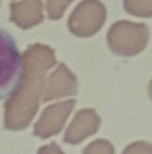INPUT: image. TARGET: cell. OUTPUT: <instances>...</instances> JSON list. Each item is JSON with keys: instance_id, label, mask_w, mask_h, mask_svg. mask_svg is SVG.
Here are the masks:
<instances>
[{"instance_id": "obj_2", "label": "cell", "mask_w": 152, "mask_h": 154, "mask_svg": "<svg viewBox=\"0 0 152 154\" xmlns=\"http://www.w3.org/2000/svg\"><path fill=\"white\" fill-rule=\"evenodd\" d=\"M150 30L145 23L120 20L113 23L107 32L110 50L123 57L135 56L146 48Z\"/></svg>"}, {"instance_id": "obj_5", "label": "cell", "mask_w": 152, "mask_h": 154, "mask_svg": "<svg viewBox=\"0 0 152 154\" xmlns=\"http://www.w3.org/2000/svg\"><path fill=\"white\" fill-rule=\"evenodd\" d=\"M10 20L21 28H29L43 20L42 0H24L12 3Z\"/></svg>"}, {"instance_id": "obj_9", "label": "cell", "mask_w": 152, "mask_h": 154, "mask_svg": "<svg viewBox=\"0 0 152 154\" xmlns=\"http://www.w3.org/2000/svg\"><path fill=\"white\" fill-rule=\"evenodd\" d=\"M122 154H152V144L147 141H135L128 144Z\"/></svg>"}, {"instance_id": "obj_3", "label": "cell", "mask_w": 152, "mask_h": 154, "mask_svg": "<svg viewBox=\"0 0 152 154\" xmlns=\"http://www.w3.org/2000/svg\"><path fill=\"white\" fill-rule=\"evenodd\" d=\"M106 20V8L99 0H83L68 19V28L78 37L97 33Z\"/></svg>"}, {"instance_id": "obj_10", "label": "cell", "mask_w": 152, "mask_h": 154, "mask_svg": "<svg viewBox=\"0 0 152 154\" xmlns=\"http://www.w3.org/2000/svg\"><path fill=\"white\" fill-rule=\"evenodd\" d=\"M148 95H149L150 99L152 101V79L150 80L149 84H148Z\"/></svg>"}, {"instance_id": "obj_1", "label": "cell", "mask_w": 152, "mask_h": 154, "mask_svg": "<svg viewBox=\"0 0 152 154\" xmlns=\"http://www.w3.org/2000/svg\"><path fill=\"white\" fill-rule=\"evenodd\" d=\"M25 73V61L16 41L0 28V100L10 99L19 91Z\"/></svg>"}, {"instance_id": "obj_6", "label": "cell", "mask_w": 152, "mask_h": 154, "mask_svg": "<svg viewBox=\"0 0 152 154\" xmlns=\"http://www.w3.org/2000/svg\"><path fill=\"white\" fill-rule=\"evenodd\" d=\"M127 13L139 18L152 17V0H123Z\"/></svg>"}, {"instance_id": "obj_7", "label": "cell", "mask_w": 152, "mask_h": 154, "mask_svg": "<svg viewBox=\"0 0 152 154\" xmlns=\"http://www.w3.org/2000/svg\"><path fill=\"white\" fill-rule=\"evenodd\" d=\"M83 154H115V149L108 140L98 139L89 144Z\"/></svg>"}, {"instance_id": "obj_8", "label": "cell", "mask_w": 152, "mask_h": 154, "mask_svg": "<svg viewBox=\"0 0 152 154\" xmlns=\"http://www.w3.org/2000/svg\"><path fill=\"white\" fill-rule=\"evenodd\" d=\"M73 0H47V12L50 19H59Z\"/></svg>"}, {"instance_id": "obj_4", "label": "cell", "mask_w": 152, "mask_h": 154, "mask_svg": "<svg viewBox=\"0 0 152 154\" xmlns=\"http://www.w3.org/2000/svg\"><path fill=\"white\" fill-rule=\"evenodd\" d=\"M101 120L93 109H83L76 113L75 118L67 129L65 141L77 144L97 132Z\"/></svg>"}]
</instances>
